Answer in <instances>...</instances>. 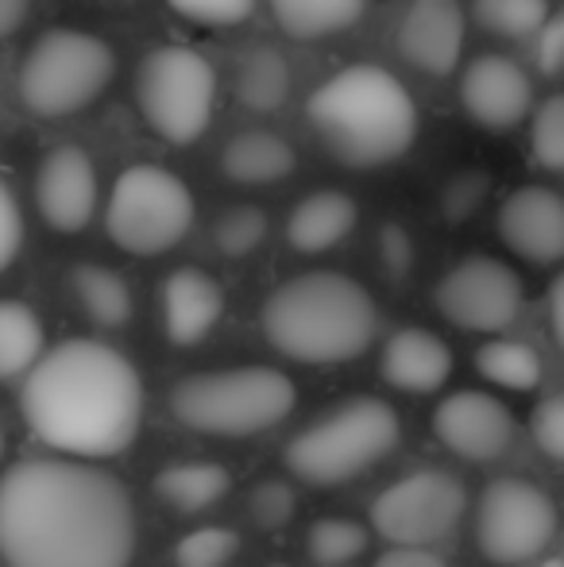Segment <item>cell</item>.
I'll use <instances>...</instances> for the list:
<instances>
[{"instance_id": "ee69618b", "label": "cell", "mask_w": 564, "mask_h": 567, "mask_svg": "<svg viewBox=\"0 0 564 567\" xmlns=\"http://www.w3.org/2000/svg\"><path fill=\"white\" fill-rule=\"evenodd\" d=\"M271 567H283V564H271Z\"/></svg>"}, {"instance_id": "7402d4cb", "label": "cell", "mask_w": 564, "mask_h": 567, "mask_svg": "<svg viewBox=\"0 0 564 567\" xmlns=\"http://www.w3.org/2000/svg\"><path fill=\"white\" fill-rule=\"evenodd\" d=\"M228 486H233V475L221 463H174L155 475L158 502H166L174 514H202L225 498Z\"/></svg>"}, {"instance_id": "1f68e13d", "label": "cell", "mask_w": 564, "mask_h": 567, "mask_svg": "<svg viewBox=\"0 0 564 567\" xmlns=\"http://www.w3.org/2000/svg\"><path fill=\"white\" fill-rule=\"evenodd\" d=\"M530 151L545 171H564V93H553L530 124Z\"/></svg>"}, {"instance_id": "30bf717a", "label": "cell", "mask_w": 564, "mask_h": 567, "mask_svg": "<svg viewBox=\"0 0 564 567\" xmlns=\"http://www.w3.org/2000/svg\"><path fill=\"white\" fill-rule=\"evenodd\" d=\"M557 533V506L542 486L526 478H499L480 494L475 545L499 567L526 564Z\"/></svg>"}, {"instance_id": "7c38bea8", "label": "cell", "mask_w": 564, "mask_h": 567, "mask_svg": "<svg viewBox=\"0 0 564 567\" xmlns=\"http://www.w3.org/2000/svg\"><path fill=\"white\" fill-rule=\"evenodd\" d=\"M468 506L464 483L449 471H414L387 486L371 506V525L391 545H433L460 525Z\"/></svg>"}, {"instance_id": "8992f818", "label": "cell", "mask_w": 564, "mask_h": 567, "mask_svg": "<svg viewBox=\"0 0 564 567\" xmlns=\"http://www.w3.org/2000/svg\"><path fill=\"white\" fill-rule=\"evenodd\" d=\"M399 433V413L383 398H352L294 436L286 449V467L301 483L340 486L391 455Z\"/></svg>"}, {"instance_id": "9a60e30c", "label": "cell", "mask_w": 564, "mask_h": 567, "mask_svg": "<svg viewBox=\"0 0 564 567\" xmlns=\"http://www.w3.org/2000/svg\"><path fill=\"white\" fill-rule=\"evenodd\" d=\"M433 433L460 460L488 463L506 452L514 436V417L488 390H457L433 410Z\"/></svg>"}, {"instance_id": "8d00e7d4", "label": "cell", "mask_w": 564, "mask_h": 567, "mask_svg": "<svg viewBox=\"0 0 564 567\" xmlns=\"http://www.w3.org/2000/svg\"><path fill=\"white\" fill-rule=\"evenodd\" d=\"M537 66L545 74H561L564 70V8L557 16H550L542 23V31H537Z\"/></svg>"}, {"instance_id": "4fadbf2b", "label": "cell", "mask_w": 564, "mask_h": 567, "mask_svg": "<svg viewBox=\"0 0 564 567\" xmlns=\"http://www.w3.org/2000/svg\"><path fill=\"white\" fill-rule=\"evenodd\" d=\"M460 105L483 132H514L534 109V82L506 54H480L460 74Z\"/></svg>"}, {"instance_id": "603a6c76", "label": "cell", "mask_w": 564, "mask_h": 567, "mask_svg": "<svg viewBox=\"0 0 564 567\" xmlns=\"http://www.w3.org/2000/svg\"><path fill=\"white\" fill-rule=\"evenodd\" d=\"M70 290H74L82 313L101 329H121V324L132 321V309H136L132 286L116 270L82 262V267L70 270Z\"/></svg>"}, {"instance_id": "cb8c5ba5", "label": "cell", "mask_w": 564, "mask_h": 567, "mask_svg": "<svg viewBox=\"0 0 564 567\" xmlns=\"http://www.w3.org/2000/svg\"><path fill=\"white\" fill-rule=\"evenodd\" d=\"M275 23L294 39H325L352 28L363 12V0H267Z\"/></svg>"}, {"instance_id": "44dd1931", "label": "cell", "mask_w": 564, "mask_h": 567, "mask_svg": "<svg viewBox=\"0 0 564 567\" xmlns=\"http://www.w3.org/2000/svg\"><path fill=\"white\" fill-rule=\"evenodd\" d=\"M294 163V147L275 132H240L221 155V171L236 186H275L290 178Z\"/></svg>"}, {"instance_id": "6da1fadb", "label": "cell", "mask_w": 564, "mask_h": 567, "mask_svg": "<svg viewBox=\"0 0 564 567\" xmlns=\"http://www.w3.org/2000/svg\"><path fill=\"white\" fill-rule=\"evenodd\" d=\"M132 548V498L109 471L78 460H20L0 478L8 567H129Z\"/></svg>"}, {"instance_id": "5bb4252c", "label": "cell", "mask_w": 564, "mask_h": 567, "mask_svg": "<svg viewBox=\"0 0 564 567\" xmlns=\"http://www.w3.org/2000/svg\"><path fill=\"white\" fill-rule=\"evenodd\" d=\"M35 209L43 225L62 236H74L98 213V166L82 147L47 151V158L35 171Z\"/></svg>"}, {"instance_id": "484cf974", "label": "cell", "mask_w": 564, "mask_h": 567, "mask_svg": "<svg viewBox=\"0 0 564 567\" xmlns=\"http://www.w3.org/2000/svg\"><path fill=\"white\" fill-rule=\"evenodd\" d=\"M236 97L252 113H275L283 101L290 97V66L279 51L271 47H256L244 54L240 70H236Z\"/></svg>"}, {"instance_id": "7a4b0ae2", "label": "cell", "mask_w": 564, "mask_h": 567, "mask_svg": "<svg viewBox=\"0 0 564 567\" xmlns=\"http://www.w3.org/2000/svg\"><path fill=\"white\" fill-rule=\"evenodd\" d=\"M20 410L47 449L101 460L136 441L143 382L132 359L109 343L66 340L23 374Z\"/></svg>"}, {"instance_id": "8fae6325", "label": "cell", "mask_w": 564, "mask_h": 567, "mask_svg": "<svg viewBox=\"0 0 564 567\" xmlns=\"http://www.w3.org/2000/svg\"><path fill=\"white\" fill-rule=\"evenodd\" d=\"M526 286L519 270L495 255H468L444 270L433 290L437 313L468 332H503L519 321Z\"/></svg>"}, {"instance_id": "836d02e7", "label": "cell", "mask_w": 564, "mask_h": 567, "mask_svg": "<svg viewBox=\"0 0 564 567\" xmlns=\"http://www.w3.org/2000/svg\"><path fill=\"white\" fill-rule=\"evenodd\" d=\"M182 20L202 28H233L256 12V0H166Z\"/></svg>"}, {"instance_id": "277c9868", "label": "cell", "mask_w": 564, "mask_h": 567, "mask_svg": "<svg viewBox=\"0 0 564 567\" xmlns=\"http://www.w3.org/2000/svg\"><path fill=\"white\" fill-rule=\"evenodd\" d=\"M379 306L340 270H306L264 301V337L298 363H348L376 343Z\"/></svg>"}, {"instance_id": "f546056e", "label": "cell", "mask_w": 564, "mask_h": 567, "mask_svg": "<svg viewBox=\"0 0 564 567\" xmlns=\"http://www.w3.org/2000/svg\"><path fill=\"white\" fill-rule=\"evenodd\" d=\"M267 236V213L256 205H236V209L221 213L213 225V244L225 259H244L252 255Z\"/></svg>"}, {"instance_id": "d590c367", "label": "cell", "mask_w": 564, "mask_h": 567, "mask_svg": "<svg viewBox=\"0 0 564 567\" xmlns=\"http://www.w3.org/2000/svg\"><path fill=\"white\" fill-rule=\"evenodd\" d=\"M23 244V213L16 205V194L8 189V182L0 178V275L12 267V259L20 255Z\"/></svg>"}, {"instance_id": "9c48e42d", "label": "cell", "mask_w": 564, "mask_h": 567, "mask_svg": "<svg viewBox=\"0 0 564 567\" xmlns=\"http://www.w3.org/2000/svg\"><path fill=\"white\" fill-rule=\"evenodd\" d=\"M194 194L174 171L163 166H129L113 182L105 205V228L121 251L163 255L186 239L194 228Z\"/></svg>"}, {"instance_id": "ffe728a7", "label": "cell", "mask_w": 564, "mask_h": 567, "mask_svg": "<svg viewBox=\"0 0 564 567\" xmlns=\"http://www.w3.org/2000/svg\"><path fill=\"white\" fill-rule=\"evenodd\" d=\"M356 202L340 189H317V194L301 197L294 205L290 220H286V239L294 251L301 255H321L337 247L340 239L352 236L356 228Z\"/></svg>"}, {"instance_id": "ba28073f", "label": "cell", "mask_w": 564, "mask_h": 567, "mask_svg": "<svg viewBox=\"0 0 564 567\" xmlns=\"http://www.w3.org/2000/svg\"><path fill=\"white\" fill-rule=\"evenodd\" d=\"M136 105L158 140L189 147L205 135L217 109V70L189 47H158L140 62Z\"/></svg>"}, {"instance_id": "2e32d148", "label": "cell", "mask_w": 564, "mask_h": 567, "mask_svg": "<svg viewBox=\"0 0 564 567\" xmlns=\"http://www.w3.org/2000/svg\"><path fill=\"white\" fill-rule=\"evenodd\" d=\"M499 239L519 259L553 267L564 259V197L550 186H519L499 205Z\"/></svg>"}, {"instance_id": "ac0fdd59", "label": "cell", "mask_w": 564, "mask_h": 567, "mask_svg": "<svg viewBox=\"0 0 564 567\" xmlns=\"http://www.w3.org/2000/svg\"><path fill=\"white\" fill-rule=\"evenodd\" d=\"M225 313V290L213 275L197 267H178L163 282V324L178 348L202 343Z\"/></svg>"}, {"instance_id": "d6986e66", "label": "cell", "mask_w": 564, "mask_h": 567, "mask_svg": "<svg viewBox=\"0 0 564 567\" xmlns=\"http://www.w3.org/2000/svg\"><path fill=\"white\" fill-rule=\"evenodd\" d=\"M452 351L429 329H399L383 348V379L407 394H433L449 382Z\"/></svg>"}, {"instance_id": "4dcf8cb0", "label": "cell", "mask_w": 564, "mask_h": 567, "mask_svg": "<svg viewBox=\"0 0 564 567\" xmlns=\"http://www.w3.org/2000/svg\"><path fill=\"white\" fill-rule=\"evenodd\" d=\"M240 548V537L233 529H194L174 545V567H228Z\"/></svg>"}, {"instance_id": "3957f363", "label": "cell", "mask_w": 564, "mask_h": 567, "mask_svg": "<svg viewBox=\"0 0 564 567\" xmlns=\"http://www.w3.org/2000/svg\"><path fill=\"white\" fill-rule=\"evenodd\" d=\"M306 120L337 163L376 171L402 158L418 140V105L410 90L383 66L356 62L317 85Z\"/></svg>"}, {"instance_id": "f1b7e54d", "label": "cell", "mask_w": 564, "mask_h": 567, "mask_svg": "<svg viewBox=\"0 0 564 567\" xmlns=\"http://www.w3.org/2000/svg\"><path fill=\"white\" fill-rule=\"evenodd\" d=\"M309 545V560L321 567H340L368 548V529L356 522H345V517H325V522H314L306 533Z\"/></svg>"}, {"instance_id": "5b68a950", "label": "cell", "mask_w": 564, "mask_h": 567, "mask_svg": "<svg viewBox=\"0 0 564 567\" xmlns=\"http://www.w3.org/2000/svg\"><path fill=\"white\" fill-rule=\"evenodd\" d=\"M294 382L275 367H228L182 379L171 390V413L205 436H256L294 410Z\"/></svg>"}, {"instance_id": "74e56055", "label": "cell", "mask_w": 564, "mask_h": 567, "mask_svg": "<svg viewBox=\"0 0 564 567\" xmlns=\"http://www.w3.org/2000/svg\"><path fill=\"white\" fill-rule=\"evenodd\" d=\"M383 262L391 275H407L410 262H414V244H410V231L391 225L383 228Z\"/></svg>"}, {"instance_id": "ab89813d", "label": "cell", "mask_w": 564, "mask_h": 567, "mask_svg": "<svg viewBox=\"0 0 564 567\" xmlns=\"http://www.w3.org/2000/svg\"><path fill=\"white\" fill-rule=\"evenodd\" d=\"M31 12V0H0V39L16 35Z\"/></svg>"}, {"instance_id": "e575fe53", "label": "cell", "mask_w": 564, "mask_h": 567, "mask_svg": "<svg viewBox=\"0 0 564 567\" xmlns=\"http://www.w3.org/2000/svg\"><path fill=\"white\" fill-rule=\"evenodd\" d=\"M534 441L550 460L564 463V394H553L545 398L542 405L534 410Z\"/></svg>"}, {"instance_id": "d4e9b609", "label": "cell", "mask_w": 564, "mask_h": 567, "mask_svg": "<svg viewBox=\"0 0 564 567\" xmlns=\"http://www.w3.org/2000/svg\"><path fill=\"white\" fill-rule=\"evenodd\" d=\"M43 355V321L23 301L0 298V382L20 379Z\"/></svg>"}, {"instance_id": "83f0119b", "label": "cell", "mask_w": 564, "mask_h": 567, "mask_svg": "<svg viewBox=\"0 0 564 567\" xmlns=\"http://www.w3.org/2000/svg\"><path fill=\"white\" fill-rule=\"evenodd\" d=\"M475 20L491 35L526 39L550 20V0H475Z\"/></svg>"}, {"instance_id": "b9f144b4", "label": "cell", "mask_w": 564, "mask_h": 567, "mask_svg": "<svg viewBox=\"0 0 564 567\" xmlns=\"http://www.w3.org/2000/svg\"><path fill=\"white\" fill-rule=\"evenodd\" d=\"M537 567H564V560H542Z\"/></svg>"}, {"instance_id": "e0dca14e", "label": "cell", "mask_w": 564, "mask_h": 567, "mask_svg": "<svg viewBox=\"0 0 564 567\" xmlns=\"http://www.w3.org/2000/svg\"><path fill=\"white\" fill-rule=\"evenodd\" d=\"M399 54L422 74H452L464 54V4L460 0H410L399 23Z\"/></svg>"}, {"instance_id": "60d3db41", "label": "cell", "mask_w": 564, "mask_h": 567, "mask_svg": "<svg viewBox=\"0 0 564 567\" xmlns=\"http://www.w3.org/2000/svg\"><path fill=\"white\" fill-rule=\"evenodd\" d=\"M550 324H553V337L564 348V270L557 282L550 286Z\"/></svg>"}, {"instance_id": "4316f807", "label": "cell", "mask_w": 564, "mask_h": 567, "mask_svg": "<svg viewBox=\"0 0 564 567\" xmlns=\"http://www.w3.org/2000/svg\"><path fill=\"white\" fill-rule=\"evenodd\" d=\"M475 371L491 382V386L514 390V394H526L542 382V359L534 348L519 340H491L475 351Z\"/></svg>"}, {"instance_id": "f35d334b", "label": "cell", "mask_w": 564, "mask_h": 567, "mask_svg": "<svg viewBox=\"0 0 564 567\" xmlns=\"http://www.w3.org/2000/svg\"><path fill=\"white\" fill-rule=\"evenodd\" d=\"M376 567H444V560L422 545H394L391 553L379 556Z\"/></svg>"}, {"instance_id": "7bdbcfd3", "label": "cell", "mask_w": 564, "mask_h": 567, "mask_svg": "<svg viewBox=\"0 0 564 567\" xmlns=\"http://www.w3.org/2000/svg\"><path fill=\"white\" fill-rule=\"evenodd\" d=\"M0 455H4V433H0Z\"/></svg>"}, {"instance_id": "d6a6232c", "label": "cell", "mask_w": 564, "mask_h": 567, "mask_svg": "<svg viewBox=\"0 0 564 567\" xmlns=\"http://www.w3.org/2000/svg\"><path fill=\"white\" fill-rule=\"evenodd\" d=\"M294 506H298V498H294L290 483H283V478H264V483L248 494L252 522H256L259 529H283L294 517Z\"/></svg>"}, {"instance_id": "52a82bcc", "label": "cell", "mask_w": 564, "mask_h": 567, "mask_svg": "<svg viewBox=\"0 0 564 567\" xmlns=\"http://www.w3.org/2000/svg\"><path fill=\"white\" fill-rule=\"evenodd\" d=\"M116 54L101 35L82 28H51L31 43L20 66L23 109L43 120L82 113L109 90Z\"/></svg>"}]
</instances>
